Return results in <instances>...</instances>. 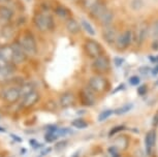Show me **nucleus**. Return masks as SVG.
<instances>
[{"label":"nucleus","mask_w":158,"mask_h":157,"mask_svg":"<svg viewBox=\"0 0 158 157\" xmlns=\"http://www.w3.org/2000/svg\"><path fill=\"white\" fill-rule=\"evenodd\" d=\"M35 27L40 32H48L55 27V21L52 14L49 13H38L33 19Z\"/></svg>","instance_id":"1"},{"label":"nucleus","mask_w":158,"mask_h":157,"mask_svg":"<svg viewBox=\"0 0 158 157\" xmlns=\"http://www.w3.org/2000/svg\"><path fill=\"white\" fill-rule=\"evenodd\" d=\"M18 43L24 49V51L28 55H35L37 53V43L34 36L29 32H26L21 35L20 39Z\"/></svg>","instance_id":"2"},{"label":"nucleus","mask_w":158,"mask_h":157,"mask_svg":"<svg viewBox=\"0 0 158 157\" xmlns=\"http://www.w3.org/2000/svg\"><path fill=\"white\" fill-rule=\"evenodd\" d=\"M149 28L150 24L147 21H142L136 25L135 29L133 30V41L138 46H142L149 37Z\"/></svg>","instance_id":"3"},{"label":"nucleus","mask_w":158,"mask_h":157,"mask_svg":"<svg viewBox=\"0 0 158 157\" xmlns=\"http://www.w3.org/2000/svg\"><path fill=\"white\" fill-rule=\"evenodd\" d=\"M88 87L95 93H103L109 88V81L101 75L91 76L88 82Z\"/></svg>","instance_id":"4"},{"label":"nucleus","mask_w":158,"mask_h":157,"mask_svg":"<svg viewBox=\"0 0 158 157\" xmlns=\"http://www.w3.org/2000/svg\"><path fill=\"white\" fill-rule=\"evenodd\" d=\"M84 48H85L86 54L92 59H96L97 57H99V56L104 54L101 44L98 43L97 40L93 39V38H88V39L85 40Z\"/></svg>","instance_id":"5"},{"label":"nucleus","mask_w":158,"mask_h":157,"mask_svg":"<svg viewBox=\"0 0 158 157\" xmlns=\"http://www.w3.org/2000/svg\"><path fill=\"white\" fill-rule=\"evenodd\" d=\"M94 72H97V75H103L110 72L111 69V60L106 55L102 54L96 59H94V62L92 64Z\"/></svg>","instance_id":"6"},{"label":"nucleus","mask_w":158,"mask_h":157,"mask_svg":"<svg viewBox=\"0 0 158 157\" xmlns=\"http://www.w3.org/2000/svg\"><path fill=\"white\" fill-rule=\"evenodd\" d=\"M132 41H133V31L130 30V29H126L121 34L118 35L115 46L117 47L118 50L124 51V50H126L130 46Z\"/></svg>","instance_id":"7"},{"label":"nucleus","mask_w":158,"mask_h":157,"mask_svg":"<svg viewBox=\"0 0 158 157\" xmlns=\"http://www.w3.org/2000/svg\"><path fill=\"white\" fill-rule=\"evenodd\" d=\"M118 31L115 26H106V27H102V38L109 46H115L116 40L118 38Z\"/></svg>","instance_id":"8"},{"label":"nucleus","mask_w":158,"mask_h":157,"mask_svg":"<svg viewBox=\"0 0 158 157\" xmlns=\"http://www.w3.org/2000/svg\"><path fill=\"white\" fill-rule=\"evenodd\" d=\"M13 46V49H14V56H13V63L14 64H22L24 62H26L28 58V54L24 51V49L22 47L20 46V43H15L11 44Z\"/></svg>","instance_id":"9"},{"label":"nucleus","mask_w":158,"mask_h":157,"mask_svg":"<svg viewBox=\"0 0 158 157\" xmlns=\"http://www.w3.org/2000/svg\"><path fill=\"white\" fill-rule=\"evenodd\" d=\"M80 97H81V101L83 105L87 106L93 105L96 101V93L93 90H91L88 86L82 89L81 93H80Z\"/></svg>","instance_id":"10"},{"label":"nucleus","mask_w":158,"mask_h":157,"mask_svg":"<svg viewBox=\"0 0 158 157\" xmlns=\"http://www.w3.org/2000/svg\"><path fill=\"white\" fill-rule=\"evenodd\" d=\"M22 96L20 92V88L18 87H10L6 89L3 93V99L8 103H15L20 99Z\"/></svg>","instance_id":"11"},{"label":"nucleus","mask_w":158,"mask_h":157,"mask_svg":"<svg viewBox=\"0 0 158 157\" xmlns=\"http://www.w3.org/2000/svg\"><path fill=\"white\" fill-rule=\"evenodd\" d=\"M40 93L34 90V91H32L31 93H29L26 96H24L22 105L24 108H30V106H33L37 101H40Z\"/></svg>","instance_id":"12"},{"label":"nucleus","mask_w":158,"mask_h":157,"mask_svg":"<svg viewBox=\"0 0 158 157\" xmlns=\"http://www.w3.org/2000/svg\"><path fill=\"white\" fill-rule=\"evenodd\" d=\"M65 27H66L67 31L73 35L79 34L82 30L81 23H79L76 19H73V18H69L68 20H66Z\"/></svg>","instance_id":"13"},{"label":"nucleus","mask_w":158,"mask_h":157,"mask_svg":"<svg viewBox=\"0 0 158 157\" xmlns=\"http://www.w3.org/2000/svg\"><path fill=\"white\" fill-rule=\"evenodd\" d=\"M114 18H115L114 11H113L112 10H110V8H108V10H106V13H104L97 21H98V23L100 24L101 27H106V26L113 25Z\"/></svg>","instance_id":"14"},{"label":"nucleus","mask_w":158,"mask_h":157,"mask_svg":"<svg viewBox=\"0 0 158 157\" xmlns=\"http://www.w3.org/2000/svg\"><path fill=\"white\" fill-rule=\"evenodd\" d=\"M106 10H108L106 3V2H103V1H100L99 3H98L96 6L93 8V10H92L91 11H89V14H90V17L92 18V19L97 21L104 13H106Z\"/></svg>","instance_id":"15"},{"label":"nucleus","mask_w":158,"mask_h":157,"mask_svg":"<svg viewBox=\"0 0 158 157\" xmlns=\"http://www.w3.org/2000/svg\"><path fill=\"white\" fill-rule=\"evenodd\" d=\"M155 140H156V133H155L154 130H151L147 133L145 138V144H146V151H147V154L150 155L152 153V150L155 146Z\"/></svg>","instance_id":"16"},{"label":"nucleus","mask_w":158,"mask_h":157,"mask_svg":"<svg viewBox=\"0 0 158 157\" xmlns=\"http://www.w3.org/2000/svg\"><path fill=\"white\" fill-rule=\"evenodd\" d=\"M59 103L62 108H68L71 106L74 103V96L71 92H65L60 96L59 99Z\"/></svg>","instance_id":"17"},{"label":"nucleus","mask_w":158,"mask_h":157,"mask_svg":"<svg viewBox=\"0 0 158 157\" xmlns=\"http://www.w3.org/2000/svg\"><path fill=\"white\" fill-rule=\"evenodd\" d=\"M14 16V11L6 5H0V21L1 22H10Z\"/></svg>","instance_id":"18"},{"label":"nucleus","mask_w":158,"mask_h":157,"mask_svg":"<svg viewBox=\"0 0 158 157\" xmlns=\"http://www.w3.org/2000/svg\"><path fill=\"white\" fill-rule=\"evenodd\" d=\"M0 56L8 62L13 61V56H14L13 46L11 44H5L3 47H0Z\"/></svg>","instance_id":"19"},{"label":"nucleus","mask_w":158,"mask_h":157,"mask_svg":"<svg viewBox=\"0 0 158 157\" xmlns=\"http://www.w3.org/2000/svg\"><path fill=\"white\" fill-rule=\"evenodd\" d=\"M15 72V66L10 63L7 67L5 68H0V82H4L10 78V76Z\"/></svg>","instance_id":"20"},{"label":"nucleus","mask_w":158,"mask_h":157,"mask_svg":"<svg viewBox=\"0 0 158 157\" xmlns=\"http://www.w3.org/2000/svg\"><path fill=\"white\" fill-rule=\"evenodd\" d=\"M55 14H57L58 17H60L61 19H64V20H68L69 18H71V14H70V11L67 10L66 7L62 6V5H58V6L55 7Z\"/></svg>","instance_id":"21"},{"label":"nucleus","mask_w":158,"mask_h":157,"mask_svg":"<svg viewBox=\"0 0 158 157\" xmlns=\"http://www.w3.org/2000/svg\"><path fill=\"white\" fill-rule=\"evenodd\" d=\"M80 23H81L82 29H84V30L88 33V35L94 36V35L96 34V31H95L94 27L92 26V24H91L90 22H89V21H87L86 19H81V21H80Z\"/></svg>","instance_id":"22"},{"label":"nucleus","mask_w":158,"mask_h":157,"mask_svg":"<svg viewBox=\"0 0 158 157\" xmlns=\"http://www.w3.org/2000/svg\"><path fill=\"white\" fill-rule=\"evenodd\" d=\"M100 1L101 0H82V6L85 10H87L89 13V11H91L93 10Z\"/></svg>","instance_id":"23"},{"label":"nucleus","mask_w":158,"mask_h":157,"mask_svg":"<svg viewBox=\"0 0 158 157\" xmlns=\"http://www.w3.org/2000/svg\"><path fill=\"white\" fill-rule=\"evenodd\" d=\"M149 37L153 39H158V20L154 21L149 28Z\"/></svg>","instance_id":"24"},{"label":"nucleus","mask_w":158,"mask_h":157,"mask_svg":"<svg viewBox=\"0 0 158 157\" xmlns=\"http://www.w3.org/2000/svg\"><path fill=\"white\" fill-rule=\"evenodd\" d=\"M20 92H21V95L23 97L26 96L27 94L31 93L32 91H34V87L33 85L30 84V83H25V84H22L20 86Z\"/></svg>","instance_id":"25"},{"label":"nucleus","mask_w":158,"mask_h":157,"mask_svg":"<svg viewBox=\"0 0 158 157\" xmlns=\"http://www.w3.org/2000/svg\"><path fill=\"white\" fill-rule=\"evenodd\" d=\"M130 8L133 11H139L145 6V1L144 0H131L130 1Z\"/></svg>","instance_id":"26"},{"label":"nucleus","mask_w":158,"mask_h":157,"mask_svg":"<svg viewBox=\"0 0 158 157\" xmlns=\"http://www.w3.org/2000/svg\"><path fill=\"white\" fill-rule=\"evenodd\" d=\"M71 125H73V127H76V128L83 129V128H86V127L88 126V123L83 119H76L71 122Z\"/></svg>","instance_id":"27"},{"label":"nucleus","mask_w":158,"mask_h":157,"mask_svg":"<svg viewBox=\"0 0 158 157\" xmlns=\"http://www.w3.org/2000/svg\"><path fill=\"white\" fill-rule=\"evenodd\" d=\"M113 113H115V112H114V111H112V109H106V111L101 112L100 115L98 116V121L106 120L110 116H111V115H113Z\"/></svg>","instance_id":"28"},{"label":"nucleus","mask_w":158,"mask_h":157,"mask_svg":"<svg viewBox=\"0 0 158 157\" xmlns=\"http://www.w3.org/2000/svg\"><path fill=\"white\" fill-rule=\"evenodd\" d=\"M57 138H58V135L56 134V132L55 131H49L46 134V141L47 142H49V143H51V142H54L55 140H57Z\"/></svg>","instance_id":"29"},{"label":"nucleus","mask_w":158,"mask_h":157,"mask_svg":"<svg viewBox=\"0 0 158 157\" xmlns=\"http://www.w3.org/2000/svg\"><path fill=\"white\" fill-rule=\"evenodd\" d=\"M132 108V105H124V106H122V108H119L117 109L116 111H114L116 114H118V115H121V114H124V113H126V112H129V109Z\"/></svg>","instance_id":"30"},{"label":"nucleus","mask_w":158,"mask_h":157,"mask_svg":"<svg viewBox=\"0 0 158 157\" xmlns=\"http://www.w3.org/2000/svg\"><path fill=\"white\" fill-rule=\"evenodd\" d=\"M129 83L131 85H133V86H136V85H139V78L138 76H131V78L129 79Z\"/></svg>","instance_id":"31"},{"label":"nucleus","mask_w":158,"mask_h":157,"mask_svg":"<svg viewBox=\"0 0 158 157\" xmlns=\"http://www.w3.org/2000/svg\"><path fill=\"white\" fill-rule=\"evenodd\" d=\"M10 62H8L5 60L4 58H2L1 56H0V68H5V67H7L8 65H10Z\"/></svg>","instance_id":"32"},{"label":"nucleus","mask_w":158,"mask_h":157,"mask_svg":"<svg viewBox=\"0 0 158 157\" xmlns=\"http://www.w3.org/2000/svg\"><path fill=\"white\" fill-rule=\"evenodd\" d=\"M151 50L154 52H157L158 51V39H153L151 43Z\"/></svg>","instance_id":"33"},{"label":"nucleus","mask_w":158,"mask_h":157,"mask_svg":"<svg viewBox=\"0 0 158 157\" xmlns=\"http://www.w3.org/2000/svg\"><path fill=\"white\" fill-rule=\"evenodd\" d=\"M146 92H147V86L146 85H142L138 88V93L139 95H144Z\"/></svg>","instance_id":"34"},{"label":"nucleus","mask_w":158,"mask_h":157,"mask_svg":"<svg viewBox=\"0 0 158 157\" xmlns=\"http://www.w3.org/2000/svg\"><path fill=\"white\" fill-rule=\"evenodd\" d=\"M122 129H124V127H123V126H117V127H115L114 129H112L111 131H110V137L114 135L115 133H117L118 131H120V130H122Z\"/></svg>","instance_id":"35"},{"label":"nucleus","mask_w":158,"mask_h":157,"mask_svg":"<svg viewBox=\"0 0 158 157\" xmlns=\"http://www.w3.org/2000/svg\"><path fill=\"white\" fill-rule=\"evenodd\" d=\"M123 61H124V59L120 58V57H116L114 59V63H115V65H117V66H120V65H122Z\"/></svg>","instance_id":"36"},{"label":"nucleus","mask_w":158,"mask_h":157,"mask_svg":"<svg viewBox=\"0 0 158 157\" xmlns=\"http://www.w3.org/2000/svg\"><path fill=\"white\" fill-rule=\"evenodd\" d=\"M29 143L32 145V147H33V148H38V147L41 146V144L37 143V142L35 141V140H30V141H29Z\"/></svg>","instance_id":"37"},{"label":"nucleus","mask_w":158,"mask_h":157,"mask_svg":"<svg viewBox=\"0 0 158 157\" xmlns=\"http://www.w3.org/2000/svg\"><path fill=\"white\" fill-rule=\"evenodd\" d=\"M152 124H153L154 127H157L158 126V113L153 117V123H152Z\"/></svg>","instance_id":"38"},{"label":"nucleus","mask_w":158,"mask_h":157,"mask_svg":"<svg viewBox=\"0 0 158 157\" xmlns=\"http://www.w3.org/2000/svg\"><path fill=\"white\" fill-rule=\"evenodd\" d=\"M150 60L153 63H158V56H154V57H150Z\"/></svg>","instance_id":"39"},{"label":"nucleus","mask_w":158,"mask_h":157,"mask_svg":"<svg viewBox=\"0 0 158 157\" xmlns=\"http://www.w3.org/2000/svg\"><path fill=\"white\" fill-rule=\"evenodd\" d=\"M10 137L13 138L14 140H16L17 142H22V138H19V137H18V135H16V134H11Z\"/></svg>","instance_id":"40"},{"label":"nucleus","mask_w":158,"mask_h":157,"mask_svg":"<svg viewBox=\"0 0 158 157\" xmlns=\"http://www.w3.org/2000/svg\"><path fill=\"white\" fill-rule=\"evenodd\" d=\"M51 150H52V149H51V148H48V149H46L44 151H43V152H41V156H44V155H47V154H49V152H50Z\"/></svg>","instance_id":"41"},{"label":"nucleus","mask_w":158,"mask_h":157,"mask_svg":"<svg viewBox=\"0 0 158 157\" xmlns=\"http://www.w3.org/2000/svg\"><path fill=\"white\" fill-rule=\"evenodd\" d=\"M6 130H5V128H3V127L0 126V132H5Z\"/></svg>","instance_id":"42"},{"label":"nucleus","mask_w":158,"mask_h":157,"mask_svg":"<svg viewBox=\"0 0 158 157\" xmlns=\"http://www.w3.org/2000/svg\"><path fill=\"white\" fill-rule=\"evenodd\" d=\"M71 157H79V152H77V153H74L73 156Z\"/></svg>","instance_id":"43"},{"label":"nucleus","mask_w":158,"mask_h":157,"mask_svg":"<svg viewBox=\"0 0 158 157\" xmlns=\"http://www.w3.org/2000/svg\"><path fill=\"white\" fill-rule=\"evenodd\" d=\"M10 157H13V156H10Z\"/></svg>","instance_id":"44"}]
</instances>
